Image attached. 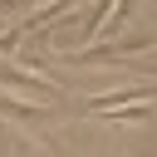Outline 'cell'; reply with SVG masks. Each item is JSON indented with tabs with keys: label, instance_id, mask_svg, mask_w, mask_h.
Here are the masks:
<instances>
[{
	"label": "cell",
	"instance_id": "3",
	"mask_svg": "<svg viewBox=\"0 0 157 157\" xmlns=\"http://www.w3.org/2000/svg\"><path fill=\"white\" fill-rule=\"evenodd\" d=\"M147 118H157V108H152V103H132V108L103 113V123H147Z\"/></svg>",
	"mask_w": 157,
	"mask_h": 157
},
{
	"label": "cell",
	"instance_id": "2",
	"mask_svg": "<svg viewBox=\"0 0 157 157\" xmlns=\"http://www.w3.org/2000/svg\"><path fill=\"white\" fill-rule=\"evenodd\" d=\"M0 113L5 118H20V123H39L49 113V103H34V98H20V93H5L0 88Z\"/></svg>",
	"mask_w": 157,
	"mask_h": 157
},
{
	"label": "cell",
	"instance_id": "1",
	"mask_svg": "<svg viewBox=\"0 0 157 157\" xmlns=\"http://www.w3.org/2000/svg\"><path fill=\"white\" fill-rule=\"evenodd\" d=\"M157 98V83H128V88H113V93H93V98H83L78 108L83 113H93V118H103V108H132V103H152Z\"/></svg>",
	"mask_w": 157,
	"mask_h": 157
}]
</instances>
